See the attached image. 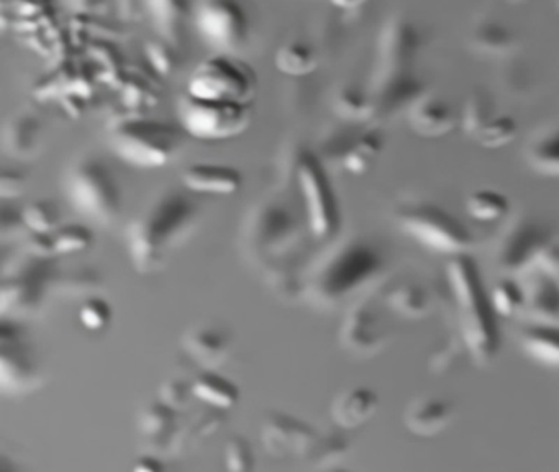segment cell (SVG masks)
<instances>
[{
    "label": "cell",
    "instance_id": "e575fe53",
    "mask_svg": "<svg viewBox=\"0 0 559 472\" xmlns=\"http://www.w3.org/2000/svg\"><path fill=\"white\" fill-rule=\"evenodd\" d=\"M382 148H384V134L381 133L379 128H369V130L359 133L358 137L352 138L348 150H346L340 164L348 173L361 176L374 166Z\"/></svg>",
    "mask_w": 559,
    "mask_h": 472
},
{
    "label": "cell",
    "instance_id": "cb8c5ba5",
    "mask_svg": "<svg viewBox=\"0 0 559 472\" xmlns=\"http://www.w3.org/2000/svg\"><path fill=\"white\" fill-rule=\"evenodd\" d=\"M230 331L214 321H204L189 328L182 337V347L189 357L205 369H217L230 353Z\"/></svg>",
    "mask_w": 559,
    "mask_h": 472
},
{
    "label": "cell",
    "instance_id": "7dc6e473",
    "mask_svg": "<svg viewBox=\"0 0 559 472\" xmlns=\"http://www.w3.org/2000/svg\"><path fill=\"white\" fill-rule=\"evenodd\" d=\"M225 462L231 472H248L254 469V452L245 436L234 435L225 445Z\"/></svg>",
    "mask_w": 559,
    "mask_h": 472
},
{
    "label": "cell",
    "instance_id": "7bdbcfd3",
    "mask_svg": "<svg viewBox=\"0 0 559 472\" xmlns=\"http://www.w3.org/2000/svg\"><path fill=\"white\" fill-rule=\"evenodd\" d=\"M464 351L467 353L461 334H453V337L448 334V337L441 340V343L431 351L430 359H428L430 369L433 370L435 374L451 373V370L456 369L457 364L463 359Z\"/></svg>",
    "mask_w": 559,
    "mask_h": 472
},
{
    "label": "cell",
    "instance_id": "ba28073f",
    "mask_svg": "<svg viewBox=\"0 0 559 472\" xmlns=\"http://www.w3.org/2000/svg\"><path fill=\"white\" fill-rule=\"evenodd\" d=\"M294 177L302 197L306 225L319 241L335 238L342 225V210L322 157L302 151L294 164Z\"/></svg>",
    "mask_w": 559,
    "mask_h": 472
},
{
    "label": "cell",
    "instance_id": "836d02e7",
    "mask_svg": "<svg viewBox=\"0 0 559 472\" xmlns=\"http://www.w3.org/2000/svg\"><path fill=\"white\" fill-rule=\"evenodd\" d=\"M333 108L340 118L349 123H365L376 118L371 87H365L358 82H345L336 88Z\"/></svg>",
    "mask_w": 559,
    "mask_h": 472
},
{
    "label": "cell",
    "instance_id": "c3c4849f",
    "mask_svg": "<svg viewBox=\"0 0 559 472\" xmlns=\"http://www.w3.org/2000/svg\"><path fill=\"white\" fill-rule=\"evenodd\" d=\"M192 393V380L188 382L186 379H179V377H173V379L166 380L159 387V400L168 403L169 406L176 410H182L188 405Z\"/></svg>",
    "mask_w": 559,
    "mask_h": 472
},
{
    "label": "cell",
    "instance_id": "9f6ffc18",
    "mask_svg": "<svg viewBox=\"0 0 559 472\" xmlns=\"http://www.w3.org/2000/svg\"><path fill=\"white\" fill-rule=\"evenodd\" d=\"M536 2V0H507V3H510V5H530V3Z\"/></svg>",
    "mask_w": 559,
    "mask_h": 472
},
{
    "label": "cell",
    "instance_id": "f546056e",
    "mask_svg": "<svg viewBox=\"0 0 559 472\" xmlns=\"http://www.w3.org/2000/svg\"><path fill=\"white\" fill-rule=\"evenodd\" d=\"M519 344L539 366L559 369V323L530 321L520 330Z\"/></svg>",
    "mask_w": 559,
    "mask_h": 472
},
{
    "label": "cell",
    "instance_id": "d6a6232c",
    "mask_svg": "<svg viewBox=\"0 0 559 472\" xmlns=\"http://www.w3.org/2000/svg\"><path fill=\"white\" fill-rule=\"evenodd\" d=\"M192 393L207 406L228 410L240 400V389L215 369H205L192 380Z\"/></svg>",
    "mask_w": 559,
    "mask_h": 472
},
{
    "label": "cell",
    "instance_id": "8d00e7d4",
    "mask_svg": "<svg viewBox=\"0 0 559 472\" xmlns=\"http://www.w3.org/2000/svg\"><path fill=\"white\" fill-rule=\"evenodd\" d=\"M466 212L477 222H499L509 215L510 202L499 190L477 189L467 196Z\"/></svg>",
    "mask_w": 559,
    "mask_h": 472
},
{
    "label": "cell",
    "instance_id": "603a6c76",
    "mask_svg": "<svg viewBox=\"0 0 559 472\" xmlns=\"http://www.w3.org/2000/svg\"><path fill=\"white\" fill-rule=\"evenodd\" d=\"M454 418V406L447 397L420 393L405 406L404 425L412 435L433 438L443 433Z\"/></svg>",
    "mask_w": 559,
    "mask_h": 472
},
{
    "label": "cell",
    "instance_id": "6f0895ef",
    "mask_svg": "<svg viewBox=\"0 0 559 472\" xmlns=\"http://www.w3.org/2000/svg\"><path fill=\"white\" fill-rule=\"evenodd\" d=\"M555 7H556V10H558V12H559V0H555Z\"/></svg>",
    "mask_w": 559,
    "mask_h": 472
},
{
    "label": "cell",
    "instance_id": "9a60e30c",
    "mask_svg": "<svg viewBox=\"0 0 559 472\" xmlns=\"http://www.w3.org/2000/svg\"><path fill=\"white\" fill-rule=\"evenodd\" d=\"M44 380L37 347L22 327L4 321L0 331V387L8 396H25L41 387Z\"/></svg>",
    "mask_w": 559,
    "mask_h": 472
},
{
    "label": "cell",
    "instance_id": "bcb514c9",
    "mask_svg": "<svg viewBox=\"0 0 559 472\" xmlns=\"http://www.w3.org/2000/svg\"><path fill=\"white\" fill-rule=\"evenodd\" d=\"M112 320V308L106 298L90 295L80 307V321L90 331H100L109 327Z\"/></svg>",
    "mask_w": 559,
    "mask_h": 472
},
{
    "label": "cell",
    "instance_id": "db71d44e",
    "mask_svg": "<svg viewBox=\"0 0 559 472\" xmlns=\"http://www.w3.org/2000/svg\"><path fill=\"white\" fill-rule=\"evenodd\" d=\"M64 5L68 9L73 10L76 13H90L94 10L99 9L103 0H63Z\"/></svg>",
    "mask_w": 559,
    "mask_h": 472
},
{
    "label": "cell",
    "instance_id": "3957f363",
    "mask_svg": "<svg viewBox=\"0 0 559 472\" xmlns=\"http://www.w3.org/2000/svg\"><path fill=\"white\" fill-rule=\"evenodd\" d=\"M447 285L457 333L463 338L467 354L479 366H489L500 347L497 311L480 278L479 268L467 252L450 256Z\"/></svg>",
    "mask_w": 559,
    "mask_h": 472
},
{
    "label": "cell",
    "instance_id": "b9f144b4",
    "mask_svg": "<svg viewBox=\"0 0 559 472\" xmlns=\"http://www.w3.org/2000/svg\"><path fill=\"white\" fill-rule=\"evenodd\" d=\"M145 58L150 68L155 71L159 78H169L179 69L178 46L166 42L163 38L150 39L145 45Z\"/></svg>",
    "mask_w": 559,
    "mask_h": 472
},
{
    "label": "cell",
    "instance_id": "277c9868",
    "mask_svg": "<svg viewBox=\"0 0 559 472\" xmlns=\"http://www.w3.org/2000/svg\"><path fill=\"white\" fill-rule=\"evenodd\" d=\"M181 125L156 118L129 115L109 125L107 141L110 150L123 163L136 169H159L171 163L182 148Z\"/></svg>",
    "mask_w": 559,
    "mask_h": 472
},
{
    "label": "cell",
    "instance_id": "680465c9",
    "mask_svg": "<svg viewBox=\"0 0 559 472\" xmlns=\"http://www.w3.org/2000/svg\"><path fill=\"white\" fill-rule=\"evenodd\" d=\"M559 282V281H558Z\"/></svg>",
    "mask_w": 559,
    "mask_h": 472
},
{
    "label": "cell",
    "instance_id": "ac0fdd59",
    "mask_svg": "<svg viewBox=\"0 0 559 472\" xmlns=\"http://www.w3.org/2000/svg\"><path fill=\"white\" fill-rule=\"evenodd\" d=\"M319 432L290 413L270 412L261 423V441L276 459L309 458Z\"/></svg>",
    "mask_w": 559,
    "mask_h": 472
},
{
    "label": "cell",
    "instance_id": "484cf974",
    "mask_svg": "<svg viewBox=\"0 0 559 472\" xmlns=\"http://www.w3.org/2000/svg\"><path fill=\"white\" fill-rule=\"evenodd\" d=\"M525 284V308L530 320L559 323V282L535 268Z\"/></svg>",
    "mask_w": 559,
    "mask_h": 472
},
{
    "label": "cell",
    "instance_id": "d4e9b609",
    "mask_svg": "<svg viewBox=\"0 0 559 472\" xmlns=\"http://www.w3.org/2000/svg\"><path fill=\"white\" fill-rule=\"evenodd\" d=\"M182 186L194 193L205 196H231L240 190L243 176L227 164L195 163L181 174Z\"/></svg>",
    "mask_w": 559,
    "mask_h": 472
},
{
    "label": "cell",
    "instance_id": "d6986e66",
    "mask_svg": "<svg viewBox=\"0 0 559 472\" xmlns=\"http://www.w3.org/2000/svg\"><path fill=\"white\" fill-rule=\"evenodd\" d=\"M139 428L153 455L181 451L188 439V429L181 423V410L173 409L163 400H155L142 410Z\"/></svg>",
    "mask_w": 559,
    "mask_h": 472
},
{
    "label": "cell",
    "instance_id": "f907efd6",
    "mask_svg": "<svg viewBox=\"0 0 559 472\" xmlns=\"http://www.w3.org/2000/svg\"><path fill=\"white\" fill-rule=\"evenodd\" d=\"M27 186V177L17 169H5L0 177V196L4 199H14L21 196Z\"/></svg>",
    "mask_w": 559,
    "mask_h": 472
},
{
    "label": "cell",
    "instance_id": "44dd1931",
    "mask_svg": "<svg viewBox=\"0 0 559 472\" xmlns=\"http://www.w3.org/2000/svg\"><path fill=\"white\" fill-rule=\"evenodd\" d=\"M382 300L392 314L408 320H421L435 310L433 292L421 279L414 275L389 279L388 284L379 287Z\"/></svg>",
    "mask_w": 559,
    "mask_h": 472
},
{
    "label": "cell",
    "instance_id": "681fc988",
    "mask_svg": "<svg viewBox=\"0 0 559 472\" xmlns=\"http://www.w3.org/2000/svg\"><path fill=\"white\" fill-rule=\"evenodd\" d=\"M222 412H224V410L211 406V410L199 413L188 425V439L199 441V439L207 438L212 433L217 432L225 420L224 413Z\"/></svg>",
    "mask_w": 559,
    "mask_h": 472
},
{
    "label": "cell",
    "instance_id": "7a4b0ae2",
    "mask_svg": "<svg viewBox=\"0 0 559 472\" xmlns=\"http://www.w3.org/2000/svg\"><path fill=\"white\" fill-rule=\"evenodd\" d=\"M384 256L368 239L349 236L333 245L313 266L306 284L310 302L333 310L374 288L384 272Z\"/></svg>",
    "mask_w": 559,
    "mask_h": 472
},
{
    "label": "cell",
    "instance_id": "5bb4252c",
    "mask_svg": "<svg viewBox=\"0 0 559 472\" xmlns=\"http://www.w3.org/2000/svg\"><path fill=\"white\" fill-rule=\"evenodd\" d=\"M427 45L424 26L405 10L392 12L376 38L374 69L371 78L415 72L418 56Z\"/></svg>",
    "mask_w": 559,
    "mask_h": 472
},
{
    "label": "cell",
    "instance_id": "11a10c76",
    "mask_svg": "<svg viewBox=\"0 0 559 472\" xmlns=\"http://www.w3.org/2000/svg\"><path fill=\"white\" fill-rule=\"evenodd\" d=\"M336 9L355 10L368 3L369 0H330Z\"/></svg>",
    "mask_w": 559,
    "mask_h": 472
},
{
    "label": "cell",
    "instance_id": "f35d334b",
    "mask_svg": "<svg viewBox=\"0 0 559 472\" xmlns=\"http://www.w3.org/2000/svg\"><path fill=\"white\" fill-rule=\"evenodd\" d=\"M50 243L53 256L76 255V252L86 251L93 246L94 233L80 223L60 225L50 233Z\"/></svg>",
    "mask_w": 559,
    "mask_h": 472
},
{
    "label": "cell",
    "instance_id": "4316f807",
    "mask_svg": "<svg viewBox=\"0 0 559 472\" xmlns=\"http://www.w3.org/2000/svg\"><path fill=\"white\" fill-rule=\"evenodd\" d=\"M523 156L535 173L559 177V118L533 130L526 138Z\"/></svg>",
    "mask_w": 559,
    "mask_h": 472
},
{
    "label": "cell",
    "instance_id": "5b68a950",
    "mask_svg": "<svg viewBox=\"0 0 559 472\" xmlns=\"http://www.w3.org/2000/svg\"><path fill=\"white\" fill-rule=\"evenodd\" d=\"M71 205L100 226H114L123 212V189L112 167L96 154L76 157L64 170Z\"/></svg>",
    "mask_w": 559,
    "mask_h": 472
},
{
    "label": "cell",
    "instance_id": "ee69618b",
    "mask_svg": "<svg viewBox=\"0 0 559 472\" xmlns=\"http://www.w3.org/2000/svg\"><path fill=\"white\" fill-rule=\"evenodd\" d=\"M519 134V125L515 118L510 115L499 114L476 138V143L480 146L497 150V148L507 146L512 143Z\"/></svg>",
    "mask_w": 559,
    "mask_h": 472
},
{
    "label": "cell",
    "instance_id": "83f0119b",
    "mask_svg": "<svg viewBox=\"0 0 559 472\" xmlns=\"http://www.w3.org/2000/svg\"><path fill=\"white\" fill-rule=\"evenodd\" d=\"M378 393L358 386L340 393L332 403V418L340 428L353 429L365 425L378 412Z\"/></svg>",
    "mask_w": 559,
    "mask_h": 472
},
{
    "label": "cell",
    "instance_id": "f1b7e54d",
    "mask_svg": "<svg viewBox=\"0 0 559 472\" xmlns=\"http://www.w3.org/2000/svg\"><path fill=\"white\" fill-rule=\"evenodd\" d=\"M5 151L17 160H31L40 153L44 123L32 111H21L5 123L2 134Z\"/></svg>",
    "mask_w": 559,
    "mask_h": 472
},
{
    "label": "cell",
    "instance_id": "4fadbf2b",
    "mask_svg": "<svg viewBox=\"0 0 559 472\" xmlns=\"http://www.w3.org/2000/svg\"><path fill=\"white\" fill-rule=\"evenodd\" d=\"M388 310L379 285L353 300L340 324L338 340L343 350L356 357H372L381 353L394 337Z\"/></svg>",
    "mask_w": 559,
    "mask_h": 472
},
{
    "label": "cell",
    "instance_id": "52a82bcc",
    "mask_svg": "<svg viewBox=\"0 0 559 472\" xmlns=\"http://www.w3.org/2000/svg\"><path fill=\"white\" fill-rule=\"evenodd\" d=\"M551 226L535 213L520 212L503 222L493 238L490 258L506 275H523L538 264L539 256L555 239Z\"/></svg>",
    "mask_w": 559,
    "mask_h": 472
},
{
    "label": "cell",
    "instance_id": "816d5d0a",
    "mask_svg": "<svg viewBox=\"0 0 559 472\" xmlns=\"http://www.w3.org/2000/svg\"><path fill=\"white\" fill-rule=\"evenodd\" d=\"M536 268L542 269L546 274L555 278L556 281H559V241L558 238L552 239L548 246H546L543 255L539 256L538 264Z\"/></svg>",
    "mask_w": 559,
    "mask_h": 472
},
{
    "label": "cell",
    "instance_id": "8fae6325",
    "mask_svg": "<svg viewBox=\"0 0 559 472\" xmlns=\"http://www.w3.org/2000/svg\"><path fill=\"white\" fill-rule=\"evenodd\" d=\"M299 239V222L283 203H258L243 228L245 249L253 261L280 264Z\"/></svg>",
    "mask_w": 559,
    "mask_h": 472
},
{
    "label": "cell",
    "instance_id": "ffe728a7",
    "mask_svg": "<svg viewBox=\"0 0 559 472\" xmlns=\"http://www.w3.org/2000/svg\"><path fill=\"white\" fill-rule=\"evenodd\" d=\"M408 127L421 138H441L453 131L460 121V115L447 95L425 88L414 104L408 107Z\"/></svg>",
    "mask_w": 559,
    "mask_h": 472
},
{
    "label": "cell",
    "instance_id": "60d3db41",
    "mask_svg": "<svg viewBox=\"0 0 559 472\" xmlns=\"http://www.w3.org/2000/svg\"><path fill=\"white\" fill-rule=\"evenodd\" d=\"M349 441L343 435L320 436L310 451L309 458L313 462V468L329 469L342 462L348 456Z\"/></svg>",
    "mask_w": 559,
    "mask_h": 472
},
{
    "label": "cell",
    "instance_id": "1f68e13d",
    "mask_svg": "<svg viewBox=\"0 0 559 472\" xmlns=\"http://www.w3.org/2000/svg\"><path fill=\"white\" fill-rule=\"evenodd\" d=\"M499 114L496 95L484 85H474L467 94L466 101H464L463 108H461V128L467 137L476 141L480 131Z\"/></svg>",
    "mask_w": 559,
    "mask_h": 472
},
{
    "label": "cell",
    "instance_id": "74e56055",
    "mask_svg": "<svg viewBox=\"0 0 559 472\" xmlns=\"http://www.w3.org/2000/svg\"><path fill=\"white\" fill-rule=\"evenodd\" d=\"M25 228L34 235H47L60 226V206L55 200L40 199L28 203L21 212Z\"/></svg>",
    "mask_w": 559,
    "mask_h": 472
},
{
    "label": "cell",
    "instance_id": "f5cc1de1",
    "mask_svg": "<svg viewBox=\"0 0 559 472\" xmlns=\"http://www.w3.org/2000/svg\"><path fill=\"white\" fill-rule=\"evenodd\" d=\"M133 469H135L136 472H162L165 465H163L158 455L150 452V455L142 456L139 462L133 465Z\"/></svg>",
    "mask_w": 559,
    "mask_h": 472
},
{
    "label": "cell",
    "instance_id": "6da1fadb",
    "mask_svg": "<svg viewBox=\"0 0 559 472\" xmlns=\"http://www.w3.org/2000/svg\"><path fill=\"white\" fill-rule=\"evenodd\" d=\"M199 222L198 203L179 190H163L153 197L127 226V251L136 272L162 271L173 252L191 238Z\"/></svg>",
    "mask_w": 559,
    "mask_h": 472
},
{
    "label": "cell",
    "instance_id": "2e32d148",
    "mask_svg": "<svg viewBox=\"0 0 559 472\" xmlns=\"http://www.w3.org/2000/svg\"><path fill=\"white\" fill-rule=\"evenodd\" d=\"M194 25L211 48L227 55H237L250 35L247 13L238 0H201Z\"/></svg>",
    "mask_w": 559,
    "mask_h": 472
},
{
    "label": "cell",
    "instance_id": "d590c367",
    "mask_svg": "<svg viewBox=\"0 0 559 472\" xmlns=\"http://www.w3.org/2000/svg\"><path fill=\"white\" fill-rule=\"evenodd\" d=\"M274 64L287 78L302 79L319 68V55L309 43L293 39L284 43L274 56Z\"/></svg>",
    "mask_w": 559,
    "mask_h": 472
},
{
    "label": "cell",
    "instance_id": "7402d4cb",
    "mask_svg": "<svg viewBox=\"0 0 559 472\" xmlns=\"http://www.w3.org/2000/svg\"><path fill=\"white\" fill-rule=\"evenodd\" d=\"M496 84L500 92L513 101H528L543 87L539 66L522 49L497 61Z\"/></svg>",
    "mask_w": 559,
    "mask_h": 472
},
{
    "label": "cell",
    "instance_id": "30bf717a",
    "mask_svg": "<svg viewBox=\"0 0 559 472\" xmlns=\"http://www.w3.org/2000/svg\"><path fill=\"white\" fill-rule=\"evenodd\" d=\"M58 269L53 256L15 258L14 264L5 266L0 291L2 315H35L41 310L48 292L55 288Z\"/></svg>",
    "mask_w": 559,
    "mask_h": 472
},
{
    "label": "cell",
    "instance_id": "8992f818",
    "mask_svg": "<svg viewBox=\"0 0 559 472\" xmlns=\"http://www.w3.org/2000/svg\"><path fill=\"white\" fill-rule=\"evenodd\" d=\"M392 219L408 238L440 255H464L476 246L466 225L433 200L421 197L399 200Z\"/></svg>",
    "mask_w": 559,
    "mask_h": 472
},
{
    "label": "cell",
    "instance_id": "7c38bea8",
    "mask_svg": "<svg viewBox=\"0 0 559 472\" xmlns=\"http://www.w3.org/2000/svg\"><path fill=\"white\" fill-rule=\"evenodd\" d=\"M179 125L199 141H228L240 137L251 125L253 105L195 98L186 92L178 104Z\"/></svg>",
    "mask_w": 559,
    "mask_h": 472
},
{
    "label": "cell",
    "instance_id": "ab89813d",
    "mask_svg": "<svg viewBox=\"0 0 559 472\" xmlns=\"http://www.w3.org/2000/svg\"><path fill=\"white\" fill-rule=\"evenodd\" d=\"M490 297L497 315L513 317L525 308V285L520 284L513 275H506L493 284Z\"/></svg>",
    "mask_w": 559,
    "mask_h": 472
},
{
    "label": "cell",
    "instance_id": "4dcf8cb0",
    "mask_svg": "<svg viewBox=\"0 0 559 472\" xmlns=\"http://www.w3.org/2000/svg\"><path fill=\"white\" fill-rule=\"evenodd\" d=\"M145 13L159 38L181 45L186 23L191 15L189 0H145Z\"/></svg>",
    "mask_w": 559,
    "mask_h": 472
},
{
    "label": "cell",
    "instance_id": "9c48e42d",
    "mask_svg": "<svg viewBox=\"0 0 559 472\" xmlns=\"http://www.w3.org/2000/svg\"><path fill=\"white\" fill-rule=\"evenodd\" d=\"M186 92L204 101L253 105L258 75L237 56L215 52L192 69Z\"/></svg>",
    "mask_w": 559,
    "mask_h": 472
},
{
    "label": "cell",
    "instance_id": "f6af8a7d",
    "mask_svg": "<svg viewBox=\"0 0 559 472\" xmlns=\"http://www.w3.org/2000/svg\"><path fill=\"white\" fill-rule=\"evenodd\" d=\"M103 285L99 274L93 269H74L71 272L58 271L55 288L70 295H93Z\"/></svg>",
    "mask_w": 559,
    "mask_h": 472
},
{
    "label": "cell",
    "instance_id": "e0dca14e",
    "mask_svg": "<svg viewBox=\"0 0 559 472\" xmlns=\"http://www.w3.org/2000/svg\"><path fill=\"white\" fill-rule=\"evenodd\" d=\"M467 49L480 58L499 59L522 49L520 30L499 9L484 7L474 13L464 35Z\"/></svg>",
    "mask_w": 559,
    "mask_h": 472
}]
</instances>
